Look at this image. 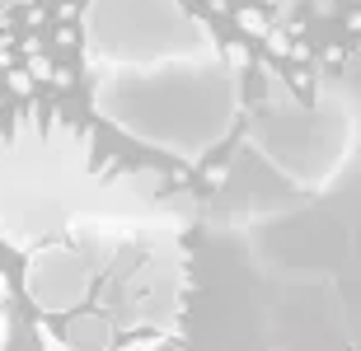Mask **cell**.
<instances>
[{
	"label": "cell",
	"instance_id": "6da1fadb",
	"mask_svg": "<svg viewBox=\"0 0 361 351\" xmlns=\"http://www.w3.org/2000/svg\"><path fill=\"white\" fill-rule=\"evenodd\" d=\"M240 24H244V33H263V14L244 10V14H240Z\"/></svg>",
	"mask_w": 361,
	"mask_h": 351
}]
</instances>
